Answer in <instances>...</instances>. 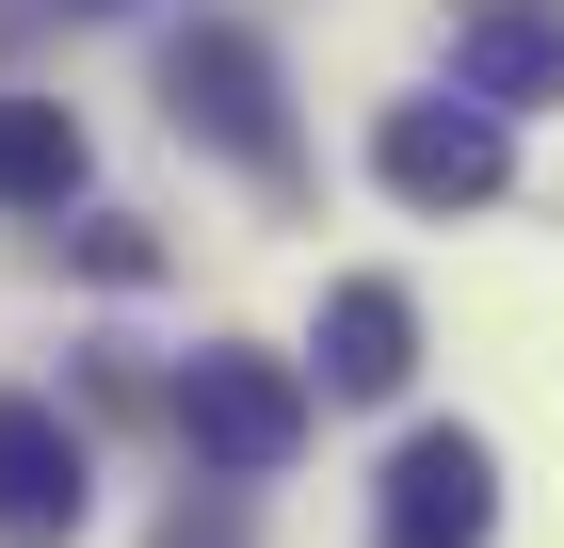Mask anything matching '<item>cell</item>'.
Instances as JSON below:
<instances>
[{
    "label": "cell",
    "instance_id": "52a82bcc",
    "mask_svg": "<svg viewBox=\"0 0 564 548\" xmlns=\"http://www.w3.org/2000/svg\"><path fill=\"white\" fill-rule=\"evenodd\" d=\"M403 372H420V307H403L388 275H339V291H323V387H339V404H388Z\"/></svg>",
    "mask_w": 564,
    "mask_h": 548
},
{
    "label": "cell",
    "instance_id": "277c9868",
    "mask_svg": "<svg viewBox=\"0 0 564 548\" xmlns=\"http://www.w3.org/2000/svg\"><path fill=\"white\" fill-rule=\"evenodd\" d=\"M162 97H177V129H210V146H242L259 178H291V129H274V65H259L242 33H177Z\"/></svg>",
    "mask_w": 564,
    "mask_h": 548
},
{
    "label": "cell",
    "instance_id": "ba28073f",
    "mask_svg": "<svg viewBox=\"0 0 564 548\" xmlns=\"http://www.w3.org/2000/svg\"><path fill=\"white\" fill-rule=\"evenodd\" d=\"M82 194V114L65 97H0V211H65Z\"/></svg>",
    "mask_w": 564,
    "mask_h": 548
},
{
    "label": "cell",
    "instance_id": "3957f363",
    "mask_svg": "<svg viewBox=\"0 0 564 548\" xmlns=\"http://www.w3.org/2000/svg\"><path fill=\"white\" fill-rule=\"evenodd\" d=\"M452 97L549 114L564 97V0H452Z\"/></svg>",
    "mask_w": 564,
    "mask_h": 548
},
{
    "label": "cell",
    "instance_id": "8992f818",
    "mask_svg": "<svg viewBox=\"0 0 564 548\" xmlns=\"http://www.w3.org/2000/svg\"><path fill=\"white\" fill-rule=\"evenodd\" d=\"M500 484H484V436H403L388 468V548H484Z\"/></svg>",
    "mask_w": 564,
    "mask_h": 548
},
{
    "label": "cell",
    "instance_id": "6da1fadb",
    "mask_svg": "<svg viewBox=\"0 0 564 548\" xmlns=\"http://www.w3.org/2000/svg\"><path fill=\"white\" fill-rule=\"evenodd\" d=\"M177 436H194V468L259 484V468L306 452V387L274 372V355H194V372H177Z\"/></svg>",
    "mask_w": 564,
    "mask_h": 548
},
{
    "label": "cell",
    "instance_id": "7a4b0ae2",
    "mask_svg": "<svg viewBox=\"0 0 564 548\" xmlns=\"http://www.w3.org/2000/svg\"><path fill=\"white\" fill-rule=\"evenodd\" d=\"M371 178H388L403 211H484V194L517 178V146H500L484 97H403V114L371 129Z\"/></svg>",
    "mask_w": 564,
    "mask_h": 548
},
{
    "label": "cell",
    "instance_id": "5b68a950",
    "mask_svg": "<svg viewBox=\"0 0 564 548\" xmlns=\"http://www.w3.org/2000/svg\"><path fill=\"white\" fill-rule=\"evenodd\" d=\"M82 533V436L65 404H0V548H65Z\"/></svg>",
    "mask_w": 564,
    "mask_h": 548
},
{
    "label": "cell",
    "instance_id": "9c48e42d",
    "mask_svg": "<svg viewBox=\"0 0 564 548\" xmlns=\"http://www.w3.org/2000/svg\"><path fill=\"white\" fill-rule=\"evenodd\" d=\"M82 275H113V291H145V275H162V243H145V226H82Z\"/></svg>",
    "mask_w": 564,
    "mask_h": 548
}]
</instances>
